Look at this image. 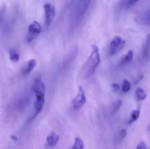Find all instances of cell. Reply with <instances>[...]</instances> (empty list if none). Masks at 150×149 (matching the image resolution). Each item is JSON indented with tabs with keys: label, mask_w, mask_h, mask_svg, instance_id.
<instances>
[{
	"label": "cell",
	"mask_w": 150,
	"mask_h": 149,
	"mask_svg": "<svg viewBox=\"0 0 150 149\" xmlns=\"http://www.w3.org/2000/svg\"><path fill=\"white\" fill-rule=\"evenodd\" d=\"M100 62L99 51L96 45L92 46V50L82 70V75L85 78L91 77L97 70Z\"/></svg>",
	"instance_id": "6da1fadb"
},
{
	"label": "cell",
	"mask_w": 150,
	"mask_h": 149,
	"mask_svg": "<svg viewBox=\"0 0 150 149\" xmlns=\"http://www.w3.org/2000/svg\"><path fill=\"white\" fill-rule=\"evenodd\" d=\"M126 42L119 36H116L112 39L109 45L110 55H113L120 51L125 46Z\"/></svg>",
	"instance_id": "7a4b0ae2"
},
{
	"label": "cell",
	"mask_w": 150,
	"mask_h": 149,
	"mask_svg": "<svg viewBox=\"0 0 150 149\" xmlns=\"http://www.w3.org/2000/svg\"><path fill=\"white\" fill-rule=\"evenodd\" d=\"M42 27L38 22L34 21L31 24L28 28V32L26 36L28 43H30L38 36L42 31Z\"/></svg>",
	"instance_id": "3957f363"
},
{
	"label": "cell",
	"mask_w": 150,
	"mask_h": 149,
	"mask_svg": "<svg viewBox=\"0 0 150 149\" xmlns=\"http://www.w3.org/2000/svg\"><path fill=\"white\" fill-rule=\"evenodd\" d=\"M44 8L45 10L46 26L48 27L52 24L55 17V7L52 3H46L44 4Z\"/></svg>",
	"instance_id": "277c9868"
},
{
	"label": "cell",
	"mask_w": 150,
	"mask_h": 149,
	"mask_svg": "<svg viewBox=\"0 0 150 149\" xmlns=\"http://www.w3.org/2000/svg\"><path fill=\"white\" fill-rule=\"evenodd\" d=\"M86 102V97L83 87L81 86L79 87L77 95L75 98L73 102V106L76 110H79Z\"/></svg>",
	"instance_id": "5b68a950"
},
{
	"label": "cell",
	"mask_w": 150,
	"mask_h": 149,
	"mask_svg": "<svg viewBox=\"0 0 150 149\" xmlns=\"http://www.w3.org/2000/svg\"><path fill=\"white\" fill-rule=\"evenodd\" d=\"M32 89L36 96H45L46 87L44 83L41 80L36 79L33 83Z\"/></svg>",
	"instance_id": "8992f818"
},
{
	"label": "cell",
	"mask_w": 150,
	"mask_h": 149,
	"mask_svg": "<svg viewBox=\"0 0 150 149\" xmlns=\"http://www.w3.org/2000/svg\"><path fill=\"white\" fill-rule=\"evenodd\" d=\"M45 96H36V100L34 102L35 114L33 119L35 118L43 109L45 105Z\"/></svg>",
	"instance_id": "52a82bcc"
},
{
	"label": "cell",
	"mask_w": 150,
	"mask_h": 149,
	"mask_svg": "<svg viewBox=\"0 0 150 149\" xmlns=\"http://www.w3.org/2000/svg\"><path fill=\"white\" fill-rule=\"evenodd\" d=\"M59 141V136L54 132H52L47 138V144L51 148L55 147Z\"/></svg>",
	"instance_id": "ba28073f"
},
{
	"label": "cell",
	"mask_w": 150,
	"mask_h": 149,
	"mask_svg": "<svg viewBox=\"0 0 150 149\" xmlns=\"http://www.w3.org/2000/svg\"><path fill=\"white\" fill-rule=\"evenodd\" d=\"M36 65H37V62L35 59H32L29 60L23 70V73L25 75L29 74L35 68Z\"/></svg>",
	"instance_id": "9c48e42d"
},
{
	"label": "cell",
	"mask_w": 150,
	"mask_h": 149,
	"mask_svg": "<svg viewBox=\"0 0 150 149\" xmlns=\"http://www.w3.org/2000/svg\"><path fill=\"white\" fill-rule=\"evenodd\" d=\"M150 50V33L148 35L143 49V55L146 57L149 55Z\"/></svg>",
	"instance_id": "30bf717a"
},
{
	"label": "cell",
	"mask_w": 150,
	"mask_h": 149,
	"mask_svg": "<svg viewBox=\"0 0 150 149\" xmlns=\"http://www.w3.org/2000/svg\"><path fill=\"white\" fill-rule=\"evenodd\" d=\"M136 95L138 100L142 101L146 99L147 94L144 89L142 88H138L136 91Z\"/></svg>",
	"instance_id": "8fae6325"
},
{
	"label": "cell",
	"mask_w": 150,
	"mask_h": 149,
	"mask_svg": "<svg viewBox=\"0 0 150 149\" xmlns=\"http://www.w3.org/2000/svg\"><path fill=\"white\" fill-rule=\"evenodd\" d=\"M122 105V101L121 100H117L115 101L112 104L111 112L112 113H116L121 107Z\"/></svg>",
	"instance_id": "7c38bea8"
},
{
	"label": "cell",
	"mask_w": 150,
	"mask_h": 149,
	"mask_svg": "<svg viewBox=\"0 0 150 149\" xmlns=\"http://www.w3.org/2000/svg\"><path fill=\"white\" fill-rule=\"evenodd\" d=\"M134 52L132 50H129L126 55L123 57L121 61L122 64H127L129 63L133 59Z\"/></svg>",
	"instance_id": "4fadbf2b"
},
{
	"label": "cell",
	"mask_w": 150,
	"mask_h": 149,
	"mask_svg": "<svg viewBox=\"0 0 150 149\" xmlns=\"http://www.w3.org/2000/svg\"><path fill=\"white\" fill-rule=\"evenodd\" d=\"M140 115V111L139 110H134L131 114V118L129 121V123L131 124L134 122L136 121Z\"/></svg>",
	"instance_id": "5bb4252c"
},
{
	"label": "cell",
	"mask_w": 150,
	"mask_h": 149,
	"mask_svg": "<svg viewBox=\"0 0 150 149\" xmlns=\"http://www.w3.org/2000/svg\"><path fill=\"white\" fill-rule=\"evenodd\" d=\"M84 143L83 141L80 138H75V143L72 149H83Z\"/></svg>",
	"instance_id": "9a60e30c"
},
{
	"label": "cell",
	"mask_w": 150,
	"mask_h": 149,
	"mask_svg": "<svg viewBox=\"0 0 150 149\" xmlns=\"http://www.w3.org/2000/svg\"><path fill=\"white\" fill-rule=\"evenodd\" d=\"M131 86L128 80H123L122 83V90L123 92H127L130 90Z\"/></svg>",
	"instance_id": "2e32d148"
},
{
	"label": "cell",
	"mask_w": 150,
	"mask_h": 149,
	"mask_svg": "<svg viewBox=\"0 0 150 149\" xmlns=\"http://www.w3.org/2000/svg\"><path fill=\"white\" fill-rule=\"evenodd\" d=\"M10 59L13 62H17L19 59V56L18 53L14 50H10Z\"/></svg>",
	"instance_id": "e0dca14e"
},
{
	"label": "cell",
	"mask_w": 150,
	"mask_h": 149,
	"mask_svg": "<svg viewBox=\"0 0 150 149\" xmlns=\"http://www.w3.org/2000/svg\"><path fill=\"white\" fill-rule=\"evenodd\" d=\"M127 131L126 129H122L120 133V138L121 140H123L127 136Z\"/></svg>",
	"instance_id": "ac0fdd59"
},
{
	"label": "cell",
	"mask_w": 150,
	"mask_h": 149,
	"mask_svg": "<svg viewBox=\"0 0 150 149\" xmlns=\"http://www.w3.org/2000/svg\"><path fill=\"white\" fill-rule=\"evenodd\" d=\"M112 88L115 92H118L120 90V85L117 83H114L112 85Z\"/></svg>",
	"instance_id": "d6986e66"
},
{
	"label": "cell",
	"mask_w": 150,
	"mask_h": 149,
	"mask_svg": "<svg viewBox=\"0 0 150 149\" xmlns=\"http://www.w3.org/2000/svg\"><path fill=\"white\" fill-rule=\"evenodd\" d=\"M136 149H147V148L145 143L141 141L137 145Z\"/></svg>",
	"instance_id": "ffe728a7"
},
{
	"label": "cell",
	"mask_w": 150,
	"mask_h": 149,
	"mask_svg": "<svg viewBox=\"0 0 150 149\" xmlns=\"http://www.w3.org/2000/svg\"><path fill=\"white\" fill-rule=\"evenodd\" d=\"M138 1H134V0H130V1H127L126 2V4L128 6H130L135 4Z\"/></svg>",
	"instance_id": "44dd1931"
},
{
	"label": "cell",
	"mask_w": 150,
	"mask_h": 149,
	"mask_svg": "<svg viewBox=\"0 0 150 149\" xmlns=\"http://www.w3.org/2000/svg\"><path fill=\"white\" fill-rule=\"evenodd\" d=\"M11 140H13L14 141L16 142L18 141V138L16 136H15L11 135Z\"/></svg>",
	"instance_id": "7402d4cb"
},
{
	"label": "cell",
	"mask_w": 150,
	"mask_h": 149,
	"mask_svg": "<svg viewBox=\"0 0 150 149\" xmlns=\"http://www.w3.org/2000/svg\"><path fill=\"white\" fill-rule=\"evenodd\" d=\"M149 129H150V127H149Z\"/></svg>",
	"instance_id": "603a6c76"
}]
</instances>
